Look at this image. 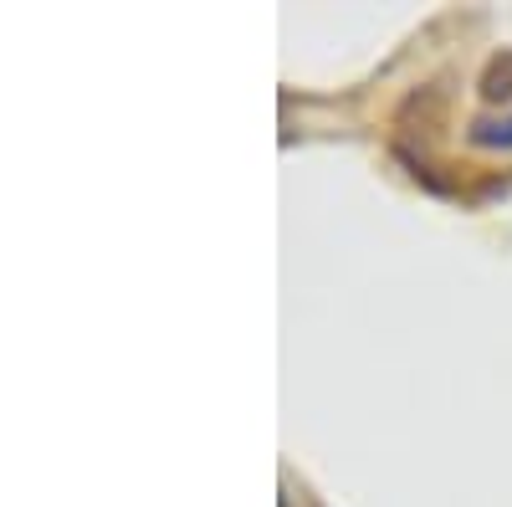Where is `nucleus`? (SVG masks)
Segmentation results:
<instances>
[{"label":"nucleus","instance_id":"1","mask_svg":"<svg viewBox=\"0 0 512 507\" xmlns=\"http://www.w3.org/2000/svg\"><path fill=\"white\" fill-rule=\"evenodd\" d=\"M472 144H482V149H512V113L507 118H477L472 123Z\"/></svg>","mask_w":512,"mask_h":507}]
</instances>
